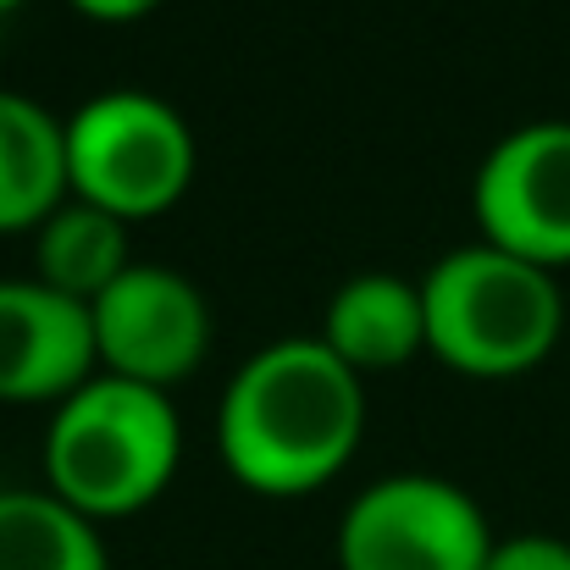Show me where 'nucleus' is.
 <instances>
[{
  "instance_id": "9b49d317",
  "label": "nucleus",
  "mask_w": 570,
  "mask_h": 570,
  "mask_svg": "<svg viewBox=\"0 0 570 570\" xmlns=\"http://www.w3.org/2000/svg\"><path fill=\"white\" fill-rule=\"evenodd\" d=\"M134 266L128 222L67 199L33 227V277L78 305H95L122 272Z\"/></svg>"
},
{
  "instance_id": "f8f14e48",
  "label": "nucleus",
  "mask_w": 570,
  "mask_h": 570,
  "mask_svg": "<svg viewBox=\"0 0 570 570\" xmlns=\"http://www.w3.org/2000/svg\"><path fill=\"white\" fill-rule=\"evenodd\" d=\"M0 570H111L100 527L50 488H0Z\"/></svg>"
},
{
  "instance_id": "20e7f679",
  "label": "nucleus",
  "mask_w": 570,
  "mask_h": 570,
  "mask_svg": "<svg viewBox=\"0 0 570 570\" xmlns=\"http://www.w3.org/2000/svg\"><path fill=\"white\" fill-rule=\"evenodd\" d=\"M194 161V128L150 89H106L67 117V199L128 227L167 216L189 194Z\"/></svg>"
},
{
  "instance_id": "2eb2a0df",
  "label": "nucleus",
  "mask_w": 570,
  "mask_h": 570,
  "mask_svg": "<svg viewBox=\"0 0 570 570\" xmlns=\"http://www.w3.org/2000/svg\"><path fill=\"white\" fill-rule=\"evenodd\" d=\"M11 6H22V0H0V11H11Z\"/></svg>"
},
{
  "instance_id": "7ed1b4c3",
  "label": "nucleus",
  "mask_w": 570,
  "mask_h": 570,
  "mask_svg": "<svg viewBox=\"0 0 570 570\" xmlns=\"http://www.w3.org/2000/svg\"><path fill=\"white\" fill-rule=\"evenodd\" d=\"M426 355L476 382L538 372L566 333L560 277L493 244H460L421 277Z\"/></svg>"
},
{
  "instance_id": "f257e3e1",
  "label": "nucleus",
  "mask_w": 570,
  "mask_h": 570,
  "mask_svg": "<svg viewBox=\"0 0 570 570\" xmlns=\"http://www.w3.org/2000/svg\"><path fill=\"white\" fill-rule=\"evenodd\" d=\"M366 438V382L322 338H277L222 387L216 454L261 499L327 488Z\"/></svg>"
},
{
  "instance_id": "1a4fd4ad",
  "label": "nucleus",
  "mask_w": 570,
  "mask_h": 570,
  "mask_svg": "<svg viewBox=\"0 0 570 570\" xmlns=\"http://www.w3.org/2000/svg\"><path fill=\"white\" fill-rule=\"evenodd\" d=\"M355 377L399 372L426 350V311L421 283H404L393 272H355L327 299L322 333H316Z\"/></svg>"
},
{
  "instance_id": "6e6552de",
  "label": "nucleus",
  "mask_w": 570,
  "mask_h": 570,
  "mask_svg": "<svg viewBox=\"0 0 570 570\" xmlns=\"http://www.w3.org/2000/svg\"><path fill=\"white\" fill-rule=\"evenodd\" d=\"M89 305L39 277H0V404H61L95 377Z\"/></svg>"
},
{
  "instance_id": "4468645a",
  "label": "nucleus",
  "mask_w": 570,
  "mask_h": 570,
  "mask_svg": "<svg viewBox=\"0 0 570 570\" xmlns=\"http://www.w3.org/2000/svg\"><path fill=\"white\" fill-rule=\"evenodd\" d=\"M78 17L89 22H106V28H128V22H145L150 11H161L167 0H67Z\"/></svg>"
},
{
  "instance_id": "0eeeda50",
  "label": "nucleus",
  "mask_w": 570,
  "mask_h": 570,
  "mask_svg": "<svg viewBox=\"0 0 570 570\" xmlns=\"http://www.w3.org/2000/svg\"><path fill=\"white\" fill-rule=\"evenodd\" d=\"M95 366L106 377L145 382L173 393L205 366L210 350V311L178 266L134 261L95 305Z\"/></svg>"
},
{
  "instance_id": "9d476101",
  "label": "nucleus",
  "mask_w": 570,
  "mask_h": 570,
  "mask_svg": "<svg viewBox=\"0 0 570 570\" xmlns=\"http://www.w3.org/2000/svg\"><path fill=\"white\" fill-rule=\"evenodd\" d=\"M56 205H67V122L0 89V233H33Z\"/></svg>"
},
{
  "instance_id": "423d86ee",
  "label": "nucleus",
  "mask_w": 570,
  "mask_h": 570,
  "mask_svg": "<svg viewBox=\"0 0 570 570\" xmlns=\"http://www.w3.org/2000/svg\"><path fill=\"white\" fill-rule=\"evenodd\" d=\"M471 216L482 244L543 272L570 266V122L510 128L471 178Z\"/></svg>"
},
{
  "instance_id": "39448f33",
  "label": "nucleus",
  "mask_w": 570,
  "mask_h": 570,
  "mask_svg": "<svg viewBox=\"0 0 570 570\" xmlns=\"http://www.w3.org/2000/svg\"><path fill=\"white\" fill-rule=\"evenodd\" d=\"M493 527L482 504L426 471L382 476L338 515V570H482L493 554Z\"/></svg>"
},
{
  "instance_id": "ddd939ff",
  "label": "nucleus",
  "mask_w": 570,
  "mask_h": 570,
  "mask_svg": "<svg viewBox=\"0 0 570 570\" xmlns=\"http://www.w3.org/2000/svg\"><path fill=\"white\" fill-rule=\"evenodd\" d=\"M482 570H570V543L554 532H515L493 543Z\"/></svg>"
},
{
  "instance_id": "f03ea898",
  "label": "nucleus",
  "mask_w": 570,
  "mask_h": 570,
  "mask_svg": "<svg viewBox=\"0 0 570 570\" xmlns=\"http://www.w3.org/2000/svg\"><path fill=\"white\" fill-rule=\"evenodd\" d=\"M184 465V421L173 393L95 377L67 393L45 426V488L83 521H128L150 510Z\"/></svg>"
}]
</instances>
